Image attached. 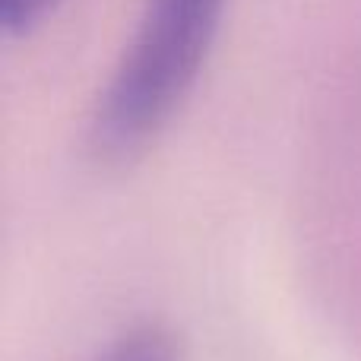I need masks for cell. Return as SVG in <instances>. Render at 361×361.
Instances as JSON below:
<instances>
[{
    "label": "cell",
    "instance_id": "cell-1",
    "mask_svg": "<svg viewBox=\"0 0 361 361\" xmlns=\"http://www.w3.org/2000/svg\"><path fill=\"white\" fill-rule=\"evenodd\" d=\"M225 0H146L92 114V149L130 159L171 121L212 48Z\"/></svg>",
    "mask_w": 361,
    "mask_h": 361
},
{
    "label": "cell",
    "instance_id": "cell-2",
    "mask_svg": "<svg viewBox=\"0 0 361 361\" xmlns=\"http://www.w3.org/2000/svg\"><path fill=\"white\" fill-rule=\"evenodd\" d=\"M95 361H178V349L165 330L143 326L111 343Z\"/></svg>",
    "mask_w": 361,
    "mask_h": 361
},
{
    "label": "cell",
    "instance_id": "cell-3",
    "mask_svg": "<svg viewBox=\"0 0 361 361\" xmlns=\"http://www.w3.org/2000/svg\"><path fill=\"white\" fill-rule=\"evenodd\" d=\"M61 0H0V25L6 35H25Z\"/></svg>",
    "mask_w": 361,
    "mask_h": 361
}]
</instances>
